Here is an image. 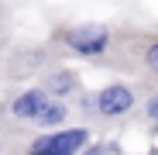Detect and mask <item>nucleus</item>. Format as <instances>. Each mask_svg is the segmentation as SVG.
I'll list each match as a JSON object with an SVG mask.
<instances>
[{
    "label": "nucleus",
    "mask_w": 158,
    "mask_h": 155,
    "mask_svg": "<svg viewBox=\"0 0 158 155\" xmlns=\"http://www.w3.org/2000/svg\"><path fill=\"white\" fill-rule=\"evenodd\" d=\"M59 52L52 48L48 38H24V41H10L0 55V90L10 86H31L41 76L59 66Z\"/></svg>",
    "instance_id": "nucleus-4"
},
{
    "label": "nucleus",
    "mask_w": 158,
    "mask_h": 155,
    "mask_svg": "<svg viewBox=\"0 0 158 155\" xmlns=\"http://www.w3.org/2000/svg\"><path fill=\"white\" fill-rule=\"evenodd\" d=\"M120 76L158 90V28L120 24Z\"/></svg>",
    "instance_id": "nucleus-5"
},
{
    "label": "nucleus",
    "mask_w": 158,
    "mask_h": 155,
    "mask_svg": "<svg viewBox=\"0 0 158 155\" xmlns=\"http://www.w3.org/2000/svg\"><path fill=\"white\" fill-rule=\"evenodd\" d=\"M17 145H21V141L7 131L4 124H0V155H17Z\"/></svg>",
    "instance_id": "nucleus-11"
},
{
    "label": "nucleus",
    "mask_w": 158,
    "mask_h": 155,
    "mask_svg": "<svg viewBox=\"0 0 158 155\" xmlns=\"http://www.w3.org/2000/svg\"><path fill=\"white\" fill-rule=\"evenodd\" d=\"M93 141V131L83 124H65V127H52V131L28 135L17 145V155H79Z\"/></svg>",
    "instance_id": "nucleus-6"
},
{
    "label": "nucleus",
    "mask_w": 158,
    "mask_h": 155,
    "mask_svg": "<svg viewBox=\"0 0 158 155\" xmlns=\"http://www.w3.org/2000/svg\"><path fill=\"white\" fill-rule=\"evenodd\" d=\"M10 4H14V7H17V4H28V0H10Z\"/></svg>",
    "instance_id": "nucleus-12"
},
{
    "label": "nucleus",
    "mask_w": 158,
    "mask_h": 155,
    "mask_svg": "<svg viewBox=\"0 0 158 155\" xmlns=\"http://www.w3.org/2000/svg\"><path fill=\"white\" fill-rule=\"evenodd\" d=\"M62 62H83L93 69H120V24L110 21H59L45 35Z\"/></svg>",
    "instance_id": "nucleus-2"
},
{
    "label": "nucleus",
    "mask_w": 158,
    "mask_h": 155,
    "mask_svg": "<svg viewBox=\"0 0 158 155\" xmlns=\"http://www.w3.org/2000/svg\"><path fill=\"white\" fill-rule=\"evenodd\" d=\"M10 38H14V4L10 0H0V55L10 45Z\"/></svg>",
    "instance_id": "nucleus-9"
},
{
    "label": "nucleus",
    "mask_w": 158,
    "mask_h": 155,
    "mask_svg": "<svg viewBox=\"0 0 158 155\" xmlns=\"http://www.w3.org/2000/svg\"><path fill=\"white\" fill-rule=\"evenodd\" d=\"M41 86L52 100H62V103H76V97L86 90V80H83V72H79L72 62H59V66H52L41 80L35 83Z\"/></svg>",
    "instance_id": "nucleus-7"
},
{
    "label": "nucleus",
    "mask_w": 158,
    "mask_h": 155,
    "mask_svg": "<svg viewBox=\"0 0 158 155\" xmlns=\"http://www.w3.org/2000/svg\"><path fill=\"white\" fill-rule=\"evenodd\" d=\"M148 86L138 83V80H110L96 90H83L72 103V114H76V124H83L93 131V138H114L117 131L134 124L138 117V107L144 100Z\"/></svg>",
    "instance_id": "nucleus-1"
},
{
    "label": "nucleus",
    "mask_w": 158,
    "mask_h": 155,
    "mask_svg": "<svg viewBox=\"0 0 158 155\" xmlns=\"http://www.w3.org/2000/svg\"><path fill=\"white\" fill-rule=\"evenodd\" d=\"M134 124H141L144 131H148V127H158V90L148 86V93H144V100H141V107H138Z\"/></svg>",
    "instance_id": "nucleus-8"
},
{
    "label": "nucleus",
    "mask_w": 158,
    "mask_h": 155,
    "mask_svg": "<svg viewBox=\"0 0 158 155\" xmlns=\"http://www.w3.org/2000/svg\"><path fill=\"white\" fill-rule=\"evenodd\" d=\"M0 124H4L17 141H24L28 135L76 124V114H72V103L52 100L41 86L31 83V86L0 90Z\"/></svg>",
    "instance_id": "nucleus-3"
},
{
    "label": "nucleus",
    "mask_w": 158,
    "mask_h": 155,
    "mask_svg": "<svg viewBox=\"0 0 158 155\" xmlns=\"http://www.w3.org/2000/svg\"><path fill=\"white\" fill-rule=\"evenodd\" d=\"M79 155H127V152H124V145L117 138H93Z\"/></svg>",
    "instance_id": "nucleus-10"
}]
</instances>
